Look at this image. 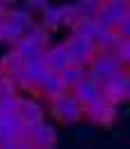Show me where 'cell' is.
<instances>
[{"instance_id": "6da1fadb", "label": "cell", "mask_w": 130, "mask_h": 149, "mask_svg": "<svg viewBox=\"0 0 130 149\" xmlns=\"http://www.w3.org/2000/svg\"><path fill=\"white\" fill-rule=\"evenodd\" d=\"M48 71H50V69L46 67L43 57L39 55V57H34V60H28L19 74L12 76V80H14L16 90L39 94V85H41V80L46 78V74H48Z\"/></svg>"}, {"instance_id": "7a4b0ae2", "label": "cell", "mask_w": 130, "mask_h": 149, "mask_svg": "<svg viewBox=\"0 0 130 149\" xmlns=\"http://www.w3.org/2000/svg\"><path fill=\"white\" fill-rule=\"evenodd\" d=\"M123 71H128V69L121 67L110 53H96L94 60L89 62V67H87V78H91L96 85H103V83H107L110 78L123 74Z\"/></svg>"}, {"instance_id": "3957f363", "label": "cell", "mask_w": 130, "mask_h": 149, "mask_svg": "<svg viewBox=\"0 0 130 149\" xmlns=\"http://www.w3.org/2000/svg\"><path fill=\"white\" fill-rule=\"evenodd\" d=\"M126 16H130V0H105L94 21L100 30H116V25Z\"/></svg>"}, {"instance_id": "277c9868", "label": "cell", "mask_w": 130, "mask_h": 149, "mask_svg": "<svg viewBox=\"0 0 130 149\" xmlns=\"http://www.w3.org/2000/svg\"><path fill=\"white\" fill-rule=\"evenodd\" d=\"M50 112H53V117H55L57 122H62V124H73V122L85 119V108L75 101V96L71 92L53 99L50 101Z\"/></svg>"}, {"instance_id": "5b68a950", "label": "cell", "mask_w": 130, "mask_h": 149, "mask_svg": "<svg viewBox=\"0 0 130 149\" xmlns=\"http://www.w3.org/2000/svg\"><path fill=\"white\" fill-rule=\"evenodd\" d=\"M100 92H103V99H105V101H110L112 106L119 108L121 103L128 101V96H130V74L123 71V74L110 78L107 83L100 85Z\"/></svg>"}, {"instance_id": "8992f818", "label": "cell", "mask_w": 130, "mask_h": 149, "mask_svg": "<svg viewBox=\"0 0 130 149\" xmlns=\"http://www.w3.org/2000/svg\"><path fill=\"white\" fill-rule=\"evenodd\" d=\"M64 48H66V53H69V60H71V64H78V67H89V62L94 60L96 55V46H94L91 41H87V39L78 37V35H71V37L64 41Z\"/></svg>"}, {"instance_id": "52a82bcc", "label": "cell", "mask_w": 130, "mask_h": 149, "mask_svg": "<svg viewBox=\"0 0 130 149\" xmlns=\"http://www.w3.org/2000/svg\"><path fill=\"white\" fill-rule=\"evenodd\" d=\"M16 115L23 122V126H34L43 122V106L32 96H19V106H16Z\"/></svg>"}, {"instance_id": "ba28073f", "label": "cell", "mask_w": 130, "mask_h": 149, "mask_svg": "<svg viewBox=\"0 0 130 149\" xmlns=\"http://www.w3.org/2000/svg\"><path fill=\"white\" fill-rule=\"evenodd\" d=\"M85 117H87L91 124H96V126H112L114 119H116V106H112L110 101L100 99V101H96L94 106L85 108Z\"/></svg>"}, {"instance_id": "9c48e42d", "label": "cell", "mask_w": 130, "mask_h": 149, "mask_svg": "<svg viewBox=\"0 0 130 149\" xmlns=\"http://www.w3.org/2000/svg\"><path fill=\"white\" fill-rule=\"evenodd\" d=\"M25 129H28V140L34 145V149H55L57 133L50 124L41 122L34 126H25Z\"/></svg>"}, {"instance_id": "30bf717a", "label": "cell", "mask_w": 130, "mask_h": 149, "mask_svg": "<svg viewBox=\"0 0 130 149\" xmlns=\"http://www.w3.org/2000/svg\"><path fill=\"white\" fill-rule=\"evenodd\" d=\"M21 138H28V131L19 119L16 112L12 115H0V145L2 142H14Z\"/></svg>"}, {"instance_id": "8fae6325", "label": "cell", "mask_w": 130, "mask_h": 149, "mask_svg": "<svg viewBox=\"0 0 130 149\" xmlns=\"http://www.w3.org/2000/svg\"><path fill=\"white\" fill-rule=\"evenodd\" d=\"M2 23L9 25L19 37H23V35L34 25V19H32V14H30L28 9L14 7V9H5V14H2Z\"/></svg>"}, {"instance_id": "7c38bea8", "label": "cell", "mask_w": 130, "mask_h": 149, "mask_svg": "<svg viewBox=\"0 0 130 149\" xmlns=\"http://www.w3.org/2000/svg\"><path fill=\"white\" fill-rule=\"evenodd\" d=\"M41 57H43L46 67H48L50 71H55V74H59L62 69H66V67L71 64V60H69V53H66L64 44H48V46L43 48Z\"/></svg>"}, {"instance_id": "4fadbf2b", "label": "cell", "mask_w": 130, "mask_h": 149, "mask_svg": "<svg viewBox=\"0 0 130 149\" xmlns=\"http://www.w3.org/2000/svg\"><path fill=\"white\" fill-rule=\"evenodd\" d=\"M71 94L75 96V101H78L82 108H89V106H94L96 101H100V99H103L100 85H96L91 78H85V80H82V83H80Z\"/></svg>"}, {"instance_id": "5bb4252c", "label": "cell", "mask_w": 130, "mask_h": 149, "mask_svg": "<svg viewBox=\"0 0 130 149\" xmlns=\"http://www.w3.org/2000/svg\"><path fill=\"white\" fill-rule=\"evenodd\" d=\"M39 94H43L48 101H53V99H57V96L66 94V87H64V83H62L59 74L48 71V74H46V78L41 80V85H39Z\"/></svg>"}, {"instance_id": "9a60e30c", "label": "cell", "mask_w": 130, "mask_h": 149, "mask_svg": "<svg viewBox=\"0 0 130 149\" xmlns=\"http://www.w3.org/2000/svg\"><path fill=\"white\" fill-rule=\"evenodd\" d=\"M71 35H78V37L87 39V41H91V44H96V39L100 37V28H98V23L94 19H78L73 21V25H71Z\"/></svg>"}, {"instance_id": "2e32d148", "label": "cell", "mask_w": 130, "mask_h": 149, "mask_svg": "<svg viewBox=\"0 0 130 149\" xmlns=\"http://www.w3.org/2000/svg\"><path fill=\"white\" fill-rule=\"evenodd\" d=\"M59 78H62L66 92H73L75 87L87 78V69H85V67H78V64H69L66 69L59 71Z\"/></svg>"}, {"instance_id": "e0dca14e", "label": "cell", "mask_w": 130, "mask_h": 149, "mask_svg": "<svg viewBox=\"0 0 130 149\" xmlns=\"http://www.w3.org/2000/svg\"><path fill=\"white\" fill-rule=\"evenodd\" d=\"M71 5H73L75 21L78 19H96V14H98L100 7L105 5V0H75Z\"/></svg>"}, {"instance_id": "ac0fdd59", "label": "cell", "mask_w": 130, "mask_h": 149, "mask_svg": "<svg viewBox=\"0 0 130 149\" xmlns=\"http://www.w3.org/2000/svg\"><path fill=\"white\" fill-rule=\"evenodd\" d=\"M12 48H14V51H16L25 62H28V60H34V57H39L41 53H43V46H39L37 41H32V39L25 37V35H23L19 41H14V44H12Z\"/></svg>"}, {"instance_id": "d6986e66", "label": "cell", "mask_w": 130, "mask_h": 149, "mask_svg": "<svg viewBox=\"0 0 130 149\" xmlns=\"http://www.w3.org/2000/svg\"><path fill=\"white\" fill-rule=\"evenodd\" d=\"M23 64H25V60H23L14 48H9L5 55L0 57V71H2L5 76H9V78L19 74L21 69H23Z\"/></svg>"}, {"instance_id": "ffe728a7", "label": "cell", "mask_w": 130, "mask_h": 149, "mask_svg": "<svg viewBox=\"0 0 130 149\" xmlns=\"http://www.w3.org/2000/svg\"><path fill=\"white\" fill-rule=\"evenodd\" d=\"M119 41H121V37H119L114 30H103L100 37L96 39V44H94V46H96V53H112Z\"/></svg>"}, {"instance_id": "44dd1931", "label": "cell", "mask_w": 130, "mask_h": 149, "mask_svg": "<svg viewBox=\"0 0 130 149\" xmlns=\"http://www.w3.org/2000/svg\"><path fill=\"white\" fill-rule=\"evenodd\" d=\"M121 67H126L128 69V64H130V39H121L119 44H116V48L110 53Z\"/></svg>"}, {"instance_id": "7402d4cb", "label": "cell", "mask_w": 130, "mask_h": 149, "mask_svg": "<svg viewBox=\"0 0 130 149\" xmlns=\"http://www.w3.org/2000/svg\"><path fill=\"white\" fill-rule=\"evenodd\" d=\"M25 37H30L32 41H37L39 46H43V48H46V46H48V39H50V32H48L41 23H34V25L25 32Z\"/></svg>"}, {"instance_id": "603a6c76", "label": "cell", "mask_w": 130, "mask_h": 149, "mask_svg": "<svg viewBox=\"0 0 130 149\" xmlns=\"http://www.w3.org/2000/svg\"><path fill=\"white\" fill-rule=\"evenodd\" d=\"M19 96H21V94H0V112H2V115H12V112H16Z\"/></svg>"}, {"instance_id": "cb8c5ba5", "label": "cell", "mask_w": 130, "mask_h": 149, "mask_svg": "<svg viewBox=\"0 0 130 149\" xmlns=\"http://www.w3.org/2000/svg\"><path fill=\"white\" fill-rule=\"evenodd\" d=\"M116 35L121 39H130V16H126V19L121 21L119 25H116V30H114Z\"/></svg>"}, {"instance_id": "d4e9b609", "label": "cell", "mask_w": 130, "mask_h": 149, "mask_svg": "<svg viewBox=\"0 0 130 149\" xmlns=\"http://www.w3.org/2000/svg\"><path fill=\"white\" fill-rule=\"evenodd\" d=\"M25 5H28V12H30V9H39V12H43L46 5H48V0H25Z\"/></svg>"}, {"instance_id": "484cf974", "label": "cell", "mask_w": 130, "mask_h": 149, "mask_svg": "<svg viewBox=\"0 0 130 149\" xmlns=\"http://www.w3.org/2000/svg\"><path fill=\"white\" fill-rule=\"evenodd\" d=\"M16 149H34V145L28 138H21V140H16Z\"/></svg>"}, {"instance_id": "4316f807", "label": "cell", "mask_w": 130, "mask_h": 149, "mask_svg": "<svg viewBox=\"0 0 130 149\" xmlns=\"http://www.w3.org/2000/svg\"><path fill=\"white\" fill-rule=\"evenodd\" d=\"M0 149H16V140H14V142H2Z\"/></svg>"}, {"instance_id": "83f0119b", "label": "cell", "mask_w": 130, "mask_h": 149, "mask_svg": "<svg viewBox=\"0 0 130 149\" xmlns=\"http://www.w3.org/2000/svg\"><path fill=\"white\" fill-rule=\"evenodd\" d=\"M14 2H19V0H0V7H5V5H14Z\"/></svg>"}, {"instance_id": "f1b7e54d", "label": "cell", "mask_w": 130, "mask_h": 149, "mask_svg": "<svg viewBox=\"0 0 130 149\" xmlns=\"http://www.w3.org/2000/svg\"><path fill=\"white\" fill-rule=\"evenodd\" d=\"M2 14H5V7H0V19H2Z\"/></svg>"}, {"instance_id": "f546056e", "label": "cell", "mask_w": 130, "mask_h": 149, "mask_svg": "<svg viewBox=\"0 0 130 149\" xmlns=\"http://www.w3.org/2000/svg\"><path fill=\"white\" fill-rule=\"evenodd\" d=\"M0 76H2V71H0Z\"/></svg>"}, {"instance_id": "4dcf8cb0", "label": "cell", "mask_w": 130, "mask_h": 149, "mask_svg": "<svg viewBox=\"0 0 130 149\" xmlns=\"http://www.w3.org/2000/svg\"><path fill=\"white\" fill-rule=\"evenodd\" d=\"M0 115H2V112H0Z\"/></svg>"}]
</instances>
